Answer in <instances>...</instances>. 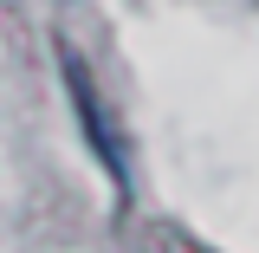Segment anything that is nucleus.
Masks as SVG:
<instances>
[{"mask_svg":"<svg viewBox=\"0 0 259 253\" xmlns=\"http://www.w3.org/2000/svg\"><path fill=\"white\" fill-rule=\"evenodd\" d=\"M59 78H65V97H71V111H78V130H84L91 156L104 162V175L117 182V195H130V150H123V136H117V117H110V104L97 91L84 52L65 46V39H59Z\"/></svg>","mask_w":259,"mask_h":253,"instance_id":"1","label":"nucleus"}]
</instances>
